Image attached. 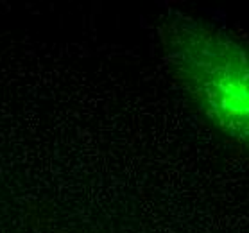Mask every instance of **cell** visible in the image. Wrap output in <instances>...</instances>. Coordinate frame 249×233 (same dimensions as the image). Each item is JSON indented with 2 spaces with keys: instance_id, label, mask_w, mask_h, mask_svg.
<instances>
[{
  "instance_id": "1",
  "label": "cell",
  "mask_w": 249,
  "mask_h": 233,
  "mask_svg": "<svg viewBox=\"0 0 249 233\" xmlns=\"http://www.w3.org/2000/svg\"><path fill=\"white\" fill-rule=\"evenodd\" d=\"M165 59L203 119L249 156V45L224 27L174 11L160 27Z\"/></svg>"
}]
</instances>
